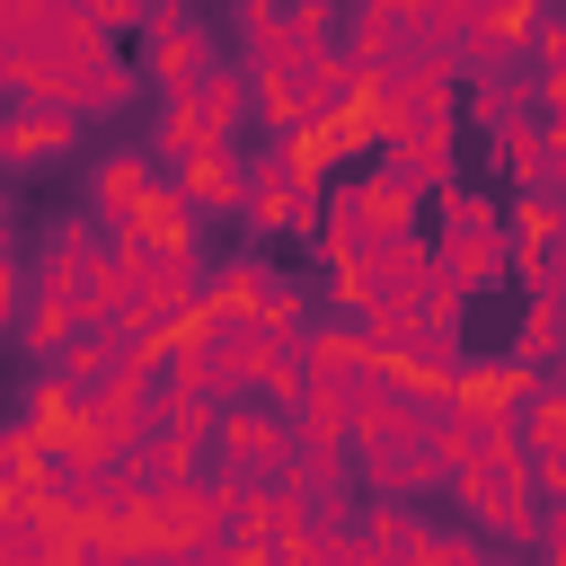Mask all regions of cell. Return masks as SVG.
Returning <instances> with one entry per match:
<instances>
[{"instance_id": "11", "label": "cell", "mask_w": 566, "mask_h": 566, "mask_svg": "<svg viewBox=\"0 0 566 566\" xmlns=\"http://www.w3.org/2000/svg\"><path fill=\"white\" fill-rule=\"evenodd\" d=\"M159 106H168V97H159ZM186 115H195V124H203V133H212V142L230 150V133L248 124V71H239V62L221 53V62H212V71H203V80L186 88Z\"/></svg>"}, {"instance_id": "14", "label": "cell", "mask_w": 566, "mask_h": 566, "mask_svg": "<svg viewBox=\"0 0 566 566\" xmlns=\"http://www.w3.org/2000/svg\"><path fill=\"white\" fill-rule=\"evenodd\" d=\"M354 195H363V212H371L380 248H389V239H416V212H424V203H416L407 186H389L380 168H363V177H354Z\"/></svg>"}, {"instance_id": "15", "label": "cell", "mask_w": 566, "mask_h": 566, "mask_svg": "<svg viewBox=\"0 0 566 566\" xmlns=\"http://www.w3.org/2000/svg\"><path fill=\"white\" fill-rule=\"evenodd\" d=\"M407 566H504V557H495L478 531H433V522H424V539H416Z\"/></svg>"}, {"instance_id": "2", "label": "cell", "mask_w": 566, "mask_h": 566, "mask_svg": "<svg viewBox=\"0 0 566 566\" xmlns=\"http://www.w3.org/2000/svg\"><path fill=\"white\" fill-rule=\"evenodd\" d=\"M318 195H327V177L310 168L301 142L239 150V221H256V230H310L318 221Z\"/></svg>"}, {"instance_id": "9", "label": "cell", "mask_w": 566, "mask_h": 566, "mask_svg": "<svg viewBox=\"0 0 566 566\" xmlns=\"http://www.w3.org/2000/svg\"><path fill=\"white\" fill-rule=\"evenodd\" d=\"M168 195H177V212H186L195 230L221 221V212H239V150H203V159L168 168Z\"/></svg>"}, {"instance_id": "7", "label": "cell", "mask_w": 566, "mask_h": 566, "mask_svg": "<svg viewBox=\"0 0 566 566\" xmlns=\"http://www.w3.org/2000/svg\"><path fill=\"white\" fill-rule=\"evenodd\" d=\"M451 106L469 115V133H486V150H504L513 133H531V124H539L531 80H513V71H478V80H460V88H451Z\"/></svg>"}, {"instance_id": "17", "label": "cell", "mask_w": 566, "mask_h": 566, "mask_svg": "<svg viewBox=\"0 0 566 566\" xmlns=\"http://www.w3.org/2000/svg\"><path fill=\"white\" fill-rule=\"evenodd\" d=\"M531 566H539V557H531Z\"/></svg>"}, {"instance_id": "10", "label": "cell", "mask_w": 566, "mask_h": 566, "mask_svg": "<svg viewBox=\"0 0 566 566\" xmlns=\"http://www.w3.org/2000/svg\"><path fill=\"white\" fill-rule=\"evenodd\" d=\"M71 142H80L71 115H53V106H0V168H44Z\"/></svg>"}, {"instance_id": "3", "label": "cell", "mask_w": 566, "mask_h": 566, "mask_svg": "<svg viewBox=\"0 0 566 566\" xmlns=\"http://www.w3.org/2000/svg\"><path fill=\"white\" fill-rule=\"evenodd\" d=\"M283 469H292V433H283L274 407L239 398V407L212 416V478L221 486H274Z\"/></svg>"}, {"instance_id": "4", "label": "cell", "mask_w": 566, "mask_h": 566, "mask_svg": "<svg viewBox=\"0 0 566 566\" xmlns=\"http://www.w3.org/2000/svg\"><path fill=\"white\" fill-rule=\"evenodd\" d=\"M212 62H221V44H212V27H203L195 9H168V0L142 9V80H150L159 97H186Z\"/></svg>"}, {"instance_id": "12", "label": "cell", "mask_w": 566, "mask_h": 566, "mask_svg": "<svg viewBox=\"0 0 566 566\" xmlns=\"http://www.w3.org/2000/svg\"><path fill=\"white\" fill-rule=\"evenodd\" d=\"M416 539H424V513L416 504H354V548L371 566H407Z\"/></svg>"}, {"instance_id": "16", "label": "cell", "mask_w": 566, "mask_h": 566, "mask_svg": "<svg viewBox=\"0 0 566 566\" xmlns=\"http://www.w3.org/2000/svg\"><path fill=\"white\" fill-rule=\"evenodd\" d=\"M9 239H18V195L0 186V256H9Z\"/></svg>"}, {"instance_id": "8", "label": "cell", "mask_w": 566, "mask_h": 566, "mask_svg": "<svg viewBox=\"0 0 566 566\" xmlns=\"http://www.w3.org/2000/svg\"><path fill=\"white\" fill-rule=\"evenodd\" d=\"M495 168L513 177V203H557V186H566V133L557 124H531V133H513L495 150Z\"/></svg>"}, {"instance_id": "13", "label": "cell", "mask_w": 566, "mask_h": 566, "mask_svg": "<svg viewBox=\"0 0 566 566\" xmlns=\"http://www.w3.org/2000/svg\"><path fill=\"white\" fill-rule=\"evenodd\" d=\"M504 371H522V380H557V301H531V310H522V336H513Z\"/></svg>"}, {"instance_id": "5", "label": "cell", "mask_w": 566, "mask_h": 566, "mask_svg": "<svg viewBox=\"0 0 566 566\" xmlns=\"http://www.w3.org/2000/svg\"><path fill=\"white\" fill-rule=\"evenodd\" d=\"M424 265H433V248H424V239H389V248H371V256L336 265V310H345V327H354V318H371V310H407V301H416V283H424Z\"/></svg>"}, {"instance_id": "6", "label": "cell", "mask_w": 566, "mask_h": 566, "mask_svg": "<svg viewBox=\"0 0 566 566\" xmlns=\"http://www.w3.org/2000/svg\"><path fill=\"white\" fill-rule=\"evenodd\" d=\"M380 177H389V186H407L416 203H424V195H442V186H460L451 124H398V133H380Z\"/></svg>"}, {"instance_id": "1", "label": "cell", "mask_w": 566, "mask_h": 566, "mask_svg": "<svg viewBox=\"0 0 566 566\" xmlns=\"http://www.w3.org/2000/svg\"><path fill=\"white\" fill-rule=\"evenodd\" d=\"M27 292H35V301H53L71 327H106V318H115V301H124V274H115L106 230H97L88 212H62V221L44 230V248H35Z\"/></svg>"}]
</instances>
